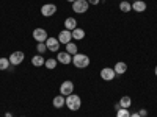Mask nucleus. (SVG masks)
Here are the masks:
<instances>
[{
	"instance_id": "1",
	"label": "nucleus",
	"mask_w": 157,
	"mask_h": 117,
	"mask_svg": "<svg viewBox=\"0 0 157 117\" xmlns=\"http://www.w3.org/2000/svg\"><path fill=\"white\" fill-rule=\"evenodd\" d=\"M72 64L77 69H85V67L90 66V58L85 53H75L72 56Z\"/></svg>"
},
{
	"instance_id": "2",
	"label": "nucleus",
	"mask_w": 157,
	"mask_h": 117,
	"mask_svg": "<svg viewBox=\"0 0 157 117\" xmlns=\"http://www.w3.org/2000/svg\"><path fill=\"white\" fill-rule=\"evenodd\" d=\"M66 106H68V109H71V111H78V109H80V106H82L80 97L75 95V94L68 95V97H66Z\"/></svg>"
},
{
	"instance_id": "3",
	"label": "nucleus",
	"mask_w": 157,
	"mask_h": 117,
	"mask_svg": "<svg viewBox=\"0 0 157 117\" xmlns=\"http://www.w3.org/2000/svg\"><path fill=\"white\" fill-rule=\"evenodd\" d=\"M88 6H90V3L86 0H75L72 3V11L75 14H83V12L88 11Z\"/></svg>"
},
{
	"instance_id": "4",
	"label": "nucleus",
	"mask_w": 157,
	"mask_h": 117,
	"mask_svg": "<svg viewBox=\"0 0 157 117\" xmlns=\"http://www.w3.org/2000/svg\"><path fill=\"white\" fill-rule=\"evenodd\" d=\"M72 92H74V83L69 81V80L63 81L61 86H60V94L64 95V97H68V95H71Z\"/></svg>"
},
{
	"instance_id": "5",
	"label": "nucleus",
	"mask_w": 157,
	"mask_h": 117,
	"mask_svg": "<svg viewBox=\"0 0 157 117\" xmlns=\"http://www.w3.org/2000/svg\"><path fill=\"white\" fill-rule=\"evenodd\" d=\"M47 37H49V34L44 28H35L33 30V39L36 42H46Z\"/></svg>"
},
{
	"instance_id": "6",
	"label": "nucleus",
	"mask_w": 157,
	"mask_h": 117,
	"mask_svg": "<svg viewBox=\"0 0 157 117\" xmlns=\"http://www.w3.org/2000/svg\"><path fill=\"white\" fill-rule=\"evenodd\" d=\"M25 55L22 53V51H13V53L10 55V62H11V66H19V64H22Z\"/></svg>"
},
{
	"instance_id": "7",
	"label": "nucleus",
	"mask_w": 157,
	"mask_h": 117,
	"mask_svg": "<svg viewBox=\"0 0 157 117\" xmlns=\"http://www.w3.org/2000/svg\"><path fill=\"white\" fill-rule=\"evenodd\" d=\"M55 12H57V6L54 3H46V5L41 6V14L44 17H50V16H54Z\"/></svg>"
},
{
	"instance_id": "8",
	"label": "nucleus",
	"mask_w": 157,
	"mask_h": 117,
	"mask_svg": "<svg viewBox=\"0 0 157 117\" xmlns=\"http://www.w3.org/2000/svg\"><path fill=\"white\" fill-rule=\"evenodd\" d=\"M46 47H47V50H50V51H58V48H60V41H58V37L49 36L47 41H46Z\"/></svg>"
},
{
	"instance_id": "9",
	"label": "nucleus",
	"mask_w": 157,
	"mask_h": 117,
	"mask_svg": "<svg viewBox=\"0 0 157 117\" xmlns=\"http://www.w3.org/2000/svg\"><path fill=\"white\" fill-rule=\"evenodd\" d=\"M115 76H116V72L112 67H104L101 70V78L104 81H112V80H115Z\"/></svg>"
},
{
	"instance_id": "10",
	"label": "nucleus",
	"mask_w": 157,
	"mask_h": 117,
	"mask_svg": "<svg viewBox=\"0 0 157 117\" xmlns=\"http://www.w3.org/2000/svg\"><path fill=\"white\" fill-rule=\"evenodd\" d=\"M58 41H60V44H64V45L69 44V42L72 41V33H71L69 30H66V28L61 30V31L58 33Z\"/></svg>"
},
{
	"instance_id": "11",
	"label": "nucleus",
	"mask_w": 157,
	"mask_h": 117,
	"mask_svg": "<svg viewBox=\"0 0 157 117\" xmlns=\"http://www.w3.org/2000/svg\"><path fill=\"white\" fill-rule=\"evenodd\" d=\"M57 61L64 64V66H68V64L72 62V55H69L68 51H58L57 53Z\"/></svg>"
},
{
	"instance_id": "12",
	"label": "nucleus",
	"mask_w": 157,
	"mask_h": 117,
	"mask_svg": "<svg viewBox=\"0 0 157 117\" xmlns=\"http://www.w3.org/2000/svg\"><path fill=\"white\" fill-rule=\"evenodd\" d=\"M52 105H54L57 109H60V108H63L64 105H66V97L64 95H57V97H54V100H52Z\"/></svg>"
},
{
	"instance_id": "13",
	"label": "nucleus",
	"mask_w": 157,
	"mask_h": 117,
	"mask_svg": "<svg viewBox=\"0 0 157 117\" xmlns=\"http://www.w3.org/2000/svg\"><path fill=\"white\" fill-rule=\"evenodd\" d=\"M113 70L116 72V75H123V73H126V72H127V64H126V62H123V61L116 62V64H115V67H113Z\"/></svg>"
},
{
	"instance_id": "14",
	"label": "nucleus",
	"mask_w": 157,
	"mask_h": 117,
	"mask_svg": "<svg viewBox=\"0 0 157 117\" xmlns=\"http://www.w3.org/2000/svg\"><path fill=\"white\" fill-rule=\"evenodd\" d=\"M64 28L69 30V31L75 30L77 28V20L74 17H66V20H64Z\"/></svg>"
},
{
	"instance_id": "15",
	"label": "nucleus",
	"mask_w": 157,
	"mask_h": 117,
	"mask_svg": "<svg viewBox=\"0 0 157 117\" xmlns=\"http://www.w3.org/2000/svg\"><path fill=\"white\" fill-rule=\"evenodd\" d=\"M44 62H46V59L43 58V55H35L33 58H32V64H33V66L35 67H43L44 66Z\"/></svg>"
},
{
	"instance_id": "16",
	"label": "nucleus",
	"mask_w": 157,
	"mask_h": 117,
	"mask_svg": "<svg viewBox=\"0 0 157 117\" xmlns=\"http://www.w3.org/2000/svg\"><path fill=\"white\" fill-rule=\"evenodd\" d=\"M132 9H134V11H137V12H143V11H146V3L143 2V0L134 2V3H132Z\"/></svg>"
},
{
	"instance_id": "17",
	"label": "nucleus",
	"mask_w": 157,
	"mask_h": 117,
	"mask_svg": "<svg viewBox=\"0 0 157 117\" xmlns=\"http://www.w3.org/2000/svg\"><path fill=\"white\" fill-rule=\"evenodd\" d=\"M71 33H72V39H75V41H82V39L85 37V30L78 28V27L75 30H72Z\"/></svg>"
},
{
	"instance_id": "18",
	"label": "nucleus",
	"mask_w": 157,
	"mask_h": 117,
	"mask_svg": "<svg viewBox=\"0 0 157 117\" xmlns=\"http://www.w3.org/2000/svg\"><path fill=\"white\" fill-rule=\"evenodd\" d=\"M120 105H121V108L129 109V108H130V105H132V100H130V97H129V95H124V97H121V100H120Z\"/></svg>"
},
{
	"instance_id": "19",
	"label": "nucleus",
	"mask_w": 157,
	"mask_h": 117,
	"mask_svg": "<svg viewBox=\"0 0 157 117\" xmlns=\"http://www.w3.org/2000/svg\"><path fill=\"white\" fill-rule=\"evenodd\" d=\"M57 64H58L57 58H49V59H46L44 66H46V67H47L49 70H52V69H55V67H57Z\"/></svg>"
},
{
	"instance_id": "20",
	"label": "nucleus",
	"mask_w": 157,
	"mask_h": 117,
	"mask_svg": "<svg viewBox=\"0 0 157 117\" xmlns=\"http://www.w3.org/2000/svg\"><path fill=\"white\" fill-rule=\"evenodd\" d=\"M120 9H121L123 12L132 11V3H129V0H123V2L120 3Z\"/></svg>"
},
{
	"instance_id": "21",
	"label": "nucleus",
	"mask_w": 157,
	"mask_h": 117,
	"mask_svg": "<svg viewBox=\"0 0 157 117\" xmlns=\"http://www.w3.org/2000/svg\"><path fill=\"white\" fill-rule=\"evenodd\" d=\"M66 51L69 55H75V53H78V48H77V45L74 44V42H69V44H66Z\"/></svg>"
},
{
	"instance_id": "22",
	"label": "nucleus",
	"mask_w": 157,
	"mask_h": 117,
	"mask_svg": "<svg viewBox=\"0 0 157 117\" xmlns=\"http://www.w3.org/2000/svg\"><path fill=\"white\" fill-rule=\"evenodd\" d=\"M10 66H11V62H10V59L8 58H0V70H8L10 69Z\"/></svg>"
},
{
	"instance_id": "23",
	"label": "nucleus",
	"mask_w": 157,
	"mask_h": 117,
	"mask_svg": "<svg viewBox=\"0 0 157 117\" xmlns=\"http://www.w3.org/2000/svg\"><path fill=\"white\" fill-rule=\"evenodd\" d=\"M36 50H38V53H39V55H44L46 51H47L46 42H38V45H36Z\"/></svg>"
},
{
	"instance_id": "24",
	"label": "nucleus",
	"mask_w": 157,
	"mask_h": 117,
	"mask_svg": "<svg viewBox=\"0 0 157 117\" xmlns=\"http://www.w3.org/2000/svg\"><path fill=\"white\" fill-rule=\"evenodd\" d=\"M116 117H130V112H129V109L121 108L120 111H116Z\"/></svg>"
},
{
	"instance_id": "25",
	"label": "nucleus",
	"mask_w": 157,
	"mask_h": 117,
	"mask_svg": "<svg viewBox=\"0 0 157 117\" xmlns=\"http://www.w3.org/2000/svg\"><path fill=\"white\" fill-rule=\"evenodd\" d=\"M86 2H88L90 5H99V3H101V0H86Z\"/></svg>"
},
{
	"instance_id": "26",
	"label": "nucleus",
	"mask_w": 157,
	"mask_h": 117,
	"mask_svg": "<svg viewBox=\"0 0 157 117\" xmlns=\"http://www.w3.org/2000/svg\"><path fill=\"white\" fill-rule=\"evenodd\" d=\"M138 114H140L141 117H146V115H148V111H146V109H140V111H138Z\"/></svg>"
},
{
	"instance_id": "27",
	"label": "nucleus",
	"mask_w": 157,
	"mask_h": 117,
	"mask_svg": "<svg viewBox=\"0 0 157 117\" xmlns=\"http://www.w3.org/2000/svg\"><path fill=\"white\" fill-rule=\"evenodd\" d=\"M115 109H116V111L121 109V105H120V103H116V105H115Z\"/></svg>"
},
{
	"instance_id": "28",
	"label": "nucleus",
	"mask_w": 157,
	"mask_h": 117,
	"mask_svg": "<svg viewBox=\"0 0 157 117\" xmlns=\"http://www.w3.org/2000/svg\"><path fill=\"white\" fill-rule=\"evenodd\" d=\"M130 117H141L138 112H134V114H130Z\"/></svg>"
},
{
	"instance_id": "29",
	"label": "nucleus",
	"mask_w": 157,
	"mask_h": 117,
	"mask_svg": "<svg viewBox=\"0 0 157 117\" xmlns=\"http://www.w3.org/2000/svg\"><path fill=\"white\" fill-rule=\"evenodd\" d=\"M5 117H13V114H11V112H6V114H5Z\"/></svg>"
},
{
	"instance_id": "30",
	"label": "nucleus",
	"mask_w": 157,
	"mask_h": 117,
	"mask_svg": "<svg viewBox=\"0 0 157 117\" xmlns=\"http://www.w3.org/2000/svg\"><path fill=\"white\" fill-rule=\"evenodd\" d=\"M66 2H69V3H74V2H75V0H66Z\"/></svg>"
},
{
	"instance_id": "31",
	"label": "nucleus",
	"mask_w": 157,
	"mask_h": 117,
	"mask_svg": "<svg viewBox=\"0 0 157 117\" xmlns=\"http://www.w3.org/2000/svg\"><path fill=\"white\" fill-rule=\"evenodd\" d=\"M154 73H155V76H157V66H155V69H154Z\"/></svg>"
},
{
	"instance_id": "32",
	"label": "nucleus",
	"mask_w": 157,
	"mask_h": 117,
	"mask_svg": "<svg viewBox=\"0 0 157 117\" xmlns=\"http://www.w3.org/2000/svg\"><path fill=\"white\" fill-rule=\"evenodd\" d=\"M132 2H138V0H132Z\"/></svg>"
}]
</instances>
